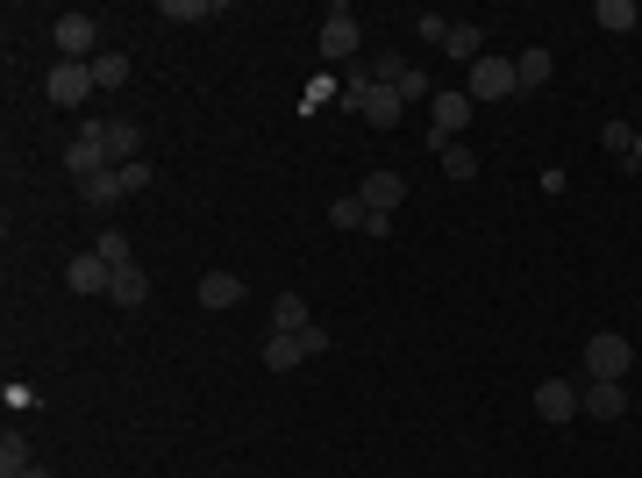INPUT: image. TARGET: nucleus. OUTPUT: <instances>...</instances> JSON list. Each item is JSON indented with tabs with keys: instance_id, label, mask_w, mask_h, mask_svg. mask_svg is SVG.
<instances>
[{
	"instance_id": "nucleus-1",
	"label": "nucleus",
	"mask_w": 642,
	"mask_h": 478,
	"mask_svg": "<svg viewBox=\"0 0 642 478\" xmlns=\"http://www.w3.org/2000/svg\"><path fill=\"white\" fill-rule=\"evenodd\" d=\"M628 372H635V343H628V336H614V328H607V336L586 343V378H614V386H621Z\"/></svg>"
},
{
	"instance_id": "nucleus-2",
	"label": "nucleus",
	"mask_w": 642,
	"mask_h": 478,
	"mask_svg": "<svg viewBox=\"0 0 642 478\" xmlns=\"http://www.w3.org/2000/svg\"><path fill=\"white\" fill-rule=\"evenodd\" d=\"M51 36H57V51H65L72 65H93V57H101V22L93 15H57Z\"/></svg>"
},
{
	"instance_id": "nucleus-3",
	"label": "nucleus",
	"mask_w": 642,
	"mask_h": 478,
	"mask_svg": "<svg viewBox=\"0 0 642 478\" xmlns=\"http://www.w3.org/2000/svg\"><path fill=\"white\" fill-rule=\"evenodd\" d=\"M65 171L72 179H101V171H115V157H107V143H101V121H86L79 137H72V151H65Z\"/></svg>"
},
{
	"instance_id": "nucleus-4",
	"label": "nucleus",
	"mask_w": 642,
	"mask_h": 478,
	"mask_svg": "<svg viewBox=\"0 0 642 478\" xmlns=\"http://www.w3.org/2000/svg\"><path fill=\"white\" fill-rule=\"evenodd\" d=\"M464 93H472V101H508V93H522V79H514V57H478Z\"/></svg>"
},
{
	"instance_id": "nucleus-5",
	"label": "nucleus",
	"mask_w": 642,
	"mask_h": 478,
	"mask_svg": "<svg viewBox=\"0 0 642 478\" xmlns=\"http://www.w3.org/2000/svg\"><path fill=\"white\" fill-rule=\"evenodd\" d=\"M578 414H586V422H621L628 393L614 386V378H586V386H578Z\"/></svg>"
},
{
	"instance_id": "nucleus-6",
	"label": "nucleus",
	"mask_w": 642,
	"mask_h": 478,
	"mask_svg": "<svg viewBox=\"0 0 642 478\" xmlns=\"http://www.w3.org/2000/svg\"><path fill=\"white\" fill-rule=\"evenodd\" d=\"M43 93H51V107H79L86 93H93V65H72V57H65V65L43 79Z\"/></svg>"
},
{
	"instance_id": "nucleus-7",
	"label": "nucleus",
	"mask_w": 642,
	"mask_h": 478,
	"mask_svg": "<svg viewBox=\"0 0 642 478\" xmlns=\"http://www.w3.org/2000/svg\"><path fill=\"white\" fill-rule=\"evenodd\" d=\"M400 86H386V79H372V86H364V101H357V115H364V121H372V129H400Z\"/></svg>"
},
{
	"instance_id": "nucleus-8",
	"label": "nucleus",
	"mask_w": 642,
	"mask_h": 478,
	"mask_svg": "<svg viewBox=\"0 0 642 478\" xmlns=\"http://www.w3.org/2000/svg\"><path fill=\"white\" fill-rule=\"evenodd\" d=\"M428 115H436V151H450V137L457 129H464V121H472V93H436V101H428Z\"/></svg>"
},
{
	"instance_id": "nucleus-9",
	"label": "nucleus",
	"mask_w": 642,
	"mask_h": 478,
	"mask_svg": "<svg viewBox=\"0 0 642 478\" xmlns=\"http://www.w3.org/2000/svg\"><path fill=\"white\" fill-rule=\"evenodd\" d=\"M536 414H542V422H578V386H572V378H542V386H536Z\"/></svg>"
},
{
	"instance_id": "nucleus-10",
	"label": "nucleus",
	"mask_w": 642,
	"mask_h": 478,
	"mask_svg": "<svg viewBox=\"0 0 642 478\" xmlns=\"http://www.w3.org/2000/svg\"><path fill=\"white\" fill-rule=\"evenodd\" d=\"M65 279H72V293H107V286H115V264H107L101 250H79L65 264Z\"/></svg>"
},
{
	"instance_id": "nucleus-11",
	"label": "nucleus",
	"mask_w": 642,
	"mask_h": 478,
	"mask_svg": "<svg viewBox=\"0 0 642 478\" xmlns=\"http://www.w3.org/2000/svg\"><path fill=\"white\" fill-rule=\"evenodd\" d=\"M321 57H357V15L336 8V15L321 22Z\"/></svg>"
},
{
	"instance_id": "nucleus-12",
	"label": "nucleus",
	"mask_w": 642,
	"mask_h": 478,
	"mask_svg": "<svg viewBox=\"0 0 642 478\" xmlns=\"http://www.w3.org/2000/svg\"><path fill=\"white\" fill-rule=\"evenodd\" d=\"M357 193H364V207H372V215H393V207L407 201V179H400V171H372Z\"/></svg>"
},
{
	"instance_id": "nucleus-13",
	"label": "nucleus",
	"mask_w": 642,
	"mask_h": 478,
	"mask_svg": "<svg viewBox=\"0 0 642 478\" xmlns=\"http://www.w3.org/2000/svg\"><path fill=\"white\" fill-rule=\"evenodd\" d=\"M101 143H107L115 165H136V157H143V129H136V121H101Z\"/></svg>"
},
{
	"instance_id": "nucleus-14",
	"label": "nucleus",
	"mask_w": 642,
	"mask_h": 478,
	"mask_svg": "<svg viewBox=\"0 0 642 478\" xmlns=\"http://www.w3.org/2000/svg\"><path fill=\"white\" fill-rule=\"evenodd\" d=\"M307 322H314V314H307L300 293H279V300H271V336H300Z\"/></svg>"
},
{
	"instance_id": "nucleus-15",
	"label": "nucleus",
	"mask_w": 642,
	"mask_h": 478,
	"mask_svg": "<svg viewBox=\"0 0 642 478\" xmlns=\"http://www.w3.org/2000/svg\"><path fill=\"white\" fill-rule=\"evenodd\" d=\"M107 300H115V308H143V300H151V279H143V264H121L115 286H107Z\"/></svg>"
},
{
	"instance_id": "nucleus-16",
	"label": "nucleus",
	"mask_w": 642,
	"mask_h": 478,
	"mask_svg": "<svg viewBox=\"0 0 642 478\" xmlns=\"http://www.w3.org/2000/svg\"><path fill=\"white\" fill-rule=\"evenodd\" d=\"M236 300H243V279H236V272H207V279H201V308L221 314V308H236Z\"/></svg>"
},
{
	"instance_id": "nucleus-17",
	"label": "nucleus",
	"mask_w": 642,
	"mask_h": 478,
	"mask_svg": "<svg viewBox=\"0 0 642 478\" xmlns=\"http://www.w3.org/2000/svg\"><path fill=\"white\" fill-rule=\"evenodd\" d=\"M442 51H450V57H464V65H478V57H486V36H478V22H450Z\"/></svg>"
},
{
	"instance_id": "nucleus-18",
	"label": "nucleus",
	"mask_w": 642,
	"mask_h": 478,
	"mask_svg": "<svg viewBox=\"0 0 642 478\" xmlns=\"http://www.w3.org/2000/svg\"><path fill=\"white\" fill-rule=\"evenodd\" d=\"M265 364H271V372H300V364H307V343L300 336H265Z\"/></svg>"
},
{
	"instance_id": "nucleus-19",
	"label": "nucleus",
	"mask_w": 642,
	"mask_h": 478,
	"mask_svg": "<svg viewBox=\"0 0 642 478\" xmlns=\"http://www.w3.org/2000/svg\"><path fill=\"white\" fill-rule=\"evenodd\" d=\"M550 65H557V57L542 51V43H528V51H522V57H514V79H522V86H528V93H536V86H542V79H550Z\"/></svg>"
},
{
	"instance_id": "nucleus-20",
	"label": "nucleus",
	"mask_w": 642,
	"mask_h": 478,
	"mask_svg": "<svg viewBox=\"0 0 642 478\" xmlns=\"http://www.w3.org/2000/svg\"><path fill=\"white\" fill-rule=\"evenodd\" d=\"M592 22H600V29H614V36H628V29H635V0H600V8H592Z\"/></svg>"
},
{
	"instance_id": "nucleus-21",
	"label": "nucleus",
	"mask_w": 642,
	"mask_h": 478,
	"mask_svg": "<svg viewBox=\"0 0 642 478\" xmlns=\"http://www.w3.org/2000/svg\"><path fill=\"white\" fill-rule=\"evenodd\" d=\"M86 207H93V215H107V207H115L121 201V171H101V179H86Z\"/></svg>"
},
{
	"instance_id": "nucleus-22",
	"label": "nucleus",
	"mask_w": 642,
	"mask_h": 478,
	"mask_svg": "<svg viewBox=\"0 0 642 478\" xmlns=\"http://www.w3.org/2000/svg\"><path fill=\"white\" fill-rule=\"evenodd\" d=\"M0 471H8V478L29 471V436H22V428H8V436H0Z\"/></svg>"
},
{
	"instance_id": "nucleus-23",
	"label": "nucleus",
	"mask_w": 642,
	"mask_h": 478,
	"mask_svg": "<svg viewBox=\"0 0 642 478\" xmlns=\"http://www.w3.org/2000/svg\"><path fill=\"white\" fill-rule=\"evenodd\" d=\"M364 215H372V207H364V193H343V201H329V222H336V229H364Z\"/></svg>"
},
{
	"instance_id": "nucleus-24",
	"label": "nucleus",
	"mask_w": 642,
	"mask_h": 478,
	"mask_svg": "<svg viewBox=\"0 0 642 478\" xmlns=\"http://www.w3.org/2000/svg\"><path fill=\"white\" fill-rule=\"evenodd\" d=\"M93 86H129V57L101 51V57H93Z\"/></svg>"
},
{
	"instance_id": "nucleus-25",
	"label": "nucleus",
	"mask_w": 642,
	"mask_h": 478,
	"mask_svg": "<svg viewBox=\"0 0 642 478\" xmlns=\"http://www.w3.org/2000/svg\"><path fill=\"white\" fill-rule=\"evenodd\" d=\"M215 0H165V22H207Z\"/></svg>"
},
{
	"instance_id": "nucleus-26",
	"label": "nucleus",
	"mask_w": 642,
	"mask_h": 478,
	"mask_svg": "<svg viewBox=\"0 0 642 478\" xmlns=\"http://www.w3.org/2000/svg\"><path fill=\"white\" fill-rule=\"evenodd\" d=\"M442 171H450V179H472V171H478V157L464 151V143H450V151H442Z\"/></svg>"
},
{
	"instance_id": "nucleus-27",
	"label": "nucleus",
	"mask_w": 642,
	"mask_h": 478,
	"mask_svg": "<svg viewBox=\"0 0 642 478\" xmlns=\"http://www.w3.org/2000/svg\"><path fill=\"white\" fill-rule=\"evenodd\" d=\"M93 250H101L107 264H115V272H121V264H136V257H129V236H115V229H107V236L93 243Z\"/></svg>"
},
{
	"instance_id": "nucleus-28",
	"label": "nucleus",
	"mask_w": 642,
	"mask_h": 478,
	"mask_svg": "<svg viewBox=\"0 0 642 478\" xmlns=\"http://www.w3.org/2000/svg\"><path fill=\"white\" fill-rule=\"evenodd\" d=\"M600 143H607V151H635V129H628V121H607V129H600Z\"/></svg>"
},
{
	"instance_id": "nucleus-29",
	"label": "nucleus",
	"mask_w": 642,
	"mask_h": 478,
	"mask_svg": "<svg viewBox=\"0 0 642 478\" xmlns=\"http://www.w3.org/2000/svg\"><path fill=\"white\" fill-rule=\"evenodd\" d=\"M121 171V193H143L151 186V165H143V157H136V165H115Z\"/></svg>"
},
{
	"instance_id": "nucleus-30",
	"label": "nucleus",
	"mask_w": 642,
	"mask_h": 478,
	"mask_svg": "<svg viewBox=\"0 0 642 478\" xmlns=\"http://www.w3.org/2000/svg\"><path fill=\"white\" fill-rule=\"evenodd\" d=\"M400 101H436V93H428L422 72H400Z\"/></svg>"
},
{
	"instance_id": "nucleus-31",
	"label": "nucleus",
	"mask_w": 642,
	"mask_h": 478,
	"mask_svg": "<svg viewBox=\"0 0 642 478\" xmlns=\"http://www.w3.org/2000/svg\"><path fill=\"white\" fill-rule=\"evenodd\" d=\"M300 343H307V358H321V350H329V328L307 322V328H300Z\"/></svg>"
},
{
	"instance_id": "nucleus-32",
	"label": "nucleus",
	"mask_w": 642,
	"mask_h": 478,
	"mask_svg": "<svg viewBox=\"0 0 642 478\" xmlns=\"http://www.w3.org/2000/svg\"><path fill=\"white\" fill-rule=\"evenodd\" d=\"M15 478H51V471H43V464H29V471H15Z\"/></svg>"
},
{
	"instance_id": "nucleus-33",
	"label": "nucleus",
	"mask_w": 642,
	"mask_h": 478,
	"mask_svg": "<svg viewBox=\"0 0 642 478\" xmlns=\"http://www.w3.org/2000/svg\"><path fill=\"white\" fill-rule=\"evenodd\" d=\"M628 157H635V165H642V137H635V151H628Z\"/></svg>"
}]
</instances>
